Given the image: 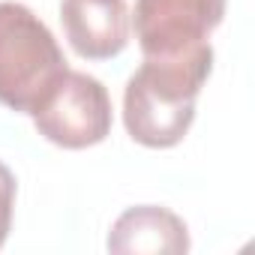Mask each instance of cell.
I'll return each instance as SVG.
<instances>
[{"mask_svg":"<svg viewBox=\"0 0 255 255\" xmlns=\"http://www.w3.org/2000/svg\"><path fill=\"white\" fill-rule=\"evenodd\" d=\"M210 42L174 57H144L123 90V123L144 147H174L195 120V99L210 75Z\"/></svg>","mask_w":255,"mask_h":255,"instance_id":"obj_1","label":"cell"},{"mask_svg":"<svg viewBox=\"0 0 255 255\" xmlns=\"http://www.w3.org/2000/svg\"><path fill=\"white\" fill-rule=\"evenodd\" d=\"M69 72L66 57L45 21L24 3H0V102L33 114L51 87Z\"/></svg>","mask_w":255,"mask_h":255,"instance_id":"obj_2","label":"cell"},{"mask_svg":"<svg viewBox=\"0 0 255 255\" xmlns=\"http://www.w3.org/2000/svg\"><path fill=\"white\" fill-rule=\"evenodd\" d=\"M39 135L66 150H84L111 132V96L87 72H66L30 114Z\"/></svg>","mask_w":255,"mask_h":255,"instance_id":"obj_3","label":"cell"},{"mask_svg":"<svg viewBox=\"0 0 255 255\" xmlns=\"http://www.w3.org/2000/svg\"><path fill=\"white\" fill-rule=\"evenodd\" d=\"M225 0H135V39L144 57H174L207 45Z\"/></svg>","mask_w":255,"mask_h":255,"instance_id":"obj_4","label":"cell"},{"mask_svg":"<svg viewBox=\"0 0 255 255\" xmlns=\"http://www.w3.org/2000/svg\"><path fill=\"white\" fill-rule=\"evenodd\" d=\"M60 21L72 51L87 60H108L129 42L126 0H63Z\"/></svg>","mask_w":255,"mask_h":255,"instance_id":"obj_5","label":"cell"},{"mask_svg":"<svg viewBox=\"0 0 255 255\" xmlns=\"http://www.w3.org/2000/svg\"><path fill=\"white\" fill-rule=\"evenodd\" d=\"M114 255H183L189 252V231L183 219L165 207L141 204L117 216L108 234Z\"/></svg>","mask_w":255,"mask_h":255,"instance_id":"obj_6","label":"cell"},{"mask_svg":"<svg viewBox=\"0 0 255 255\" xmlns=\"http://www.w3.org/2000/svg\"><path fill=\"white\" fill-rule=\"evenodd\" d=\"M12 204H15V177L0 162V246H3L12 225Z\"/></svg>","mask_w":255,"mask_h":255,"instance_id":"obj_7","label":"cell"}]
</instances>
